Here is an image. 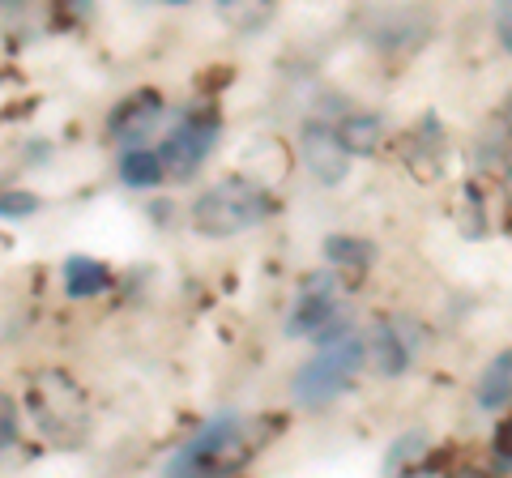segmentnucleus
Returning <instances> with one entry per match:
<instances>
[{
    "instance_id": "obj_18",
    "label": "nucleus",
    "mask_w": 512,
    "mask_h": 478,
    "mask_svg": "<svg viewBox=\"0 0 512 478\" xmlns=\"http://www.w3.org/2000/svg\"><path fill=\"white\" fill-rule=\"evenodd\" d=\"M495 35H500L504 52H512V5H500V9H495Z\"/></svg>"
},
{
    "instance_id": "obj_12",
    "label": "nucleus",
    "mask_w": 512,
    "mask_h": 478,
    "mask_svg": "<svg viewBox=\"0 0 512 478\" xmlns=\"http://www.w3.org/2000/svg\"><path fill=\"white\" fill-rule=\"evenodd\" d=\"M338 137L346 141L350 154H372L384 141V124H380V116H372V111H355V116L342 120Z\"/></svg>"
},
{
    "instance_id": "obj_8",
    "label": "nucleus",
    "mask_w": 512,
    "mask_h": 478,
    "mask_svg": "<svg viewBox=\"0 0 512 478\" xmlns=\"http://www.w3.org/2000/svg\"><path fill=\"white\" fill-rule=\"evenodd\" d=\"M367 359H372L376 376H384V380L402 376L410 368V342H406V333L397 329V325H389V321H380L372 329V338H367Z\"/></svg>"
},
{
    "instance_id": "obj_5",
    "label": "nucleus",
    "mask_w": 512,
    "mask_h": 478,
    "mask_svg": "<svg viewBox=\"0 0 512 478\" xmlns=\"http://www.w3.org/2000/svg\"><path fill=\"white\" fill-rule=\"evenodd\" d=\"M167 116V103H163V94L158 90H133L128 99L116 103V111L107 116V133L116 146L124 150H141L146 141L154 137V129L163 124Z\"/></svg>"
},
{
    "instance_id": "obj_10",
    "label": "nucleus",
    "mask_w": 512,
    "mask_h": 478,
    "mask_svg": "<svg viewBox=\"0 0 512 478\" xmlns=\"http://www.w3.org/2000/svg\"><path fill=\"white\" fill-rule=\"evenodd\" d=\"M508 402H512V350L495 355L483 380H478V406L483 410H504Z\"/></svg>"
},
{
    "instance_id": "obj_1",
    "label": "nucleus",
    "mask_w": 512,
    "mask_h": 478,
    "mask_svg": "<svg viewBox=\"0 0 512 478\" xmlns=\"http://www.w3.org/2000/svg\"><path fill=\"white\" fill-rule=\"evenodd\" d=\"M269 210H274V197L265 193V184L248 180V175H227V180L201 188L197 201L188 205V222L192 231L210 239H231L261 227Z\"/></svg>"
},
{
    "instance_id": "obj_3",
    "label": "nucleus",
    "mask_w": 512,
    "mask_h": 478,
    "mask_svg": "<svg viewBox=\"0 0 512 478\" xmlns=\"http://www.w3.org/2000/svg\"><path fill=\"white\" fill-rule=\"evenodd\" d=\"M30 410H35L43 436H52L56 444H77L90 423L82 389L64 372H43L35 385H30Z\"/></svg>"
},
{
    "instance_id": "obj_14",
    "label": "nucleus",
    "mask_w": 512,
    "mask_h": 478,
    "mask_svg": "<svg viewBox=\"0 0 512 478\" xmlns=\"http://www.w3.org/2000/svg\"><path fill=\"white\" fill-rule=\"evenodd\" d=\"M325 257L333 265H350V269H363L372 261V248L363 244V239H350V235H329L325 239Z\"/></svg>"
},
{
    "instance_id": "obj_2",
    "label": "nucleus",
    "mask_w": 512,
    "mask_h": 478,
    "mask_svg": "<svg viewBox=\"0 0 512 478\" xmlns=\"http://www.w3.org/2000/svg\"><path fill=\"white\" fill-rule=\"evenodd\" d=\"M363 363H367V338H363V333H346L342 342L320 346L316 355L295 372L291 397L299 406H308V410H320V406L338 402V397L359 380Z\"/></svg>"
},
{
    "instance_id": "obj_15",
    "label": "nucleus",
    "mask_w": 512,
    "mask_h": 478,
    "mask_svg": "<svg viewBox=\"0 0 512 478\" xmlns=\"http://www.w3.org/2000/svg\"><path fill=\"white\" fill-rule=\"evenodd\" d=\"M39 210L35 193H0V218H30Z\"/></svg>"
},
{
    "instance_id": "obj_17",
    "label": "nucleus",
    "mask_w": 512,
    "mask_h": 478,
    "mask_svg": "<svg viewBox=\"0 0 512 478\" xmlns=\"http://www.w3.org/2000/svg\"><path fill=\"white\" fill-rule=\"evenodd\" d=\"M491 449H495V457L504 461V466H512V414L508 419L495 427V436H491Z\"/></svg>"
},
{
    "instance_id": "obj_16",
    "label": "nucleus",
    "mask_w": 512,
    "mask_h": 478,
    "mask_svg": "<svg viewBox=\"0 0 512 478\" xmlns=\"http://www.w3.org/2000/svg\"><path fill=\"white\" fill-rule=\"evenodd\" d=\"M13 440H18V402L0 389V449H9Z\"/></svg>"
},
{
    "instance_id": "obj_7",
    "label": "nucleus",
    "mask_w": 512,
    "mask_h": 478,
    "mask_svg": "<svg viewBox=\"0 0 512 478\" xmlns=\"http://www.w3.org/2000/svg\"><path fill=\"white\" fill-rule=\"evenodd\" d=\"M333 321H338V286H333L329 274H312L299 286V299L291 316H286V333L291 338H316L325 333Z\"/></svg>"
},
{
    "instance_id": "obj_13",
    "label": "nucleus",
    "mask_w": 512,
    "mask_h": 478,
    "mask_svg": "<svg viewBox=\"0 0 512 478\" xmlns=\"http://www.w3.org/2000/svg\"><path fill=\"white\" fill-rule=\"evenodd\" d=\"M423 449H427L423 432H406L402 440H393V449H389V478H406L414 466H419Z\"/></svg>"
},
{
    "instance_id": "obj_9",
    "label": "nucleus",
    "mask_w": 512,
    "mask_h": 478,
    "mask_svg": "<svg viewBox=\"0 0 512 478\" xmlns=\"http://www.w3.org/2000/svg\"><path fill=\"white\" fill-rule=\"evenodd\" d=\"M111 286V269L94 257H69L64 261V291L73 299H94Z\"/></svg>"
},
{
    "instance_id": "obj_4",
    "label": "nucleus",
    "mask_w": 512,
    "mask_h": 478,
    "mask_svg": "<svg viewBox=\"0 0 512 478\" xmlns=\"http://www.w3.org/2000/svg\"><path fill=\"white\" fill-rule=\"evenodd\" d=\"M214 141H218V116L214 111H201V116H188V120L175 124V129L167 133V141L158 146L167 180H188V175H197L201 163L210 158Z\"/></svg>"
},
{
    "instance_id": "obj_11",
    "label": "nucleus",
    "mask_w": 512,
    "mask_h": 478,
    "mask_svg": "<svg viewBox=\"0 0 512 478\" xmlns=\"http://www.w3.org/2000/svg\"><path fill=\"white\" fill-rule=\"evenodd\" d=\"M120 180L128 188H154V184H163L167 171H163V158H158V150H150V146L124 150L120 154Z\"/></svg>"
},
{
    "instance_id": "obj_6",
    "label": "nucleus",
    "mask_w": 512,
    "mask_h": 478,
    "mask_svg": "<svg viewBox=\"0 0 512 478\" xmlns=\"http://www.w3.org/2000/svg\"><path fill=\"white\" fill-rule=\"evenodd\" d=\"M299 154H303V167L312 171L316 184H342L350 175V150L346 141L338 137V129L325 120H308L299 133Z\"/></svg>"
}]
</instances>
